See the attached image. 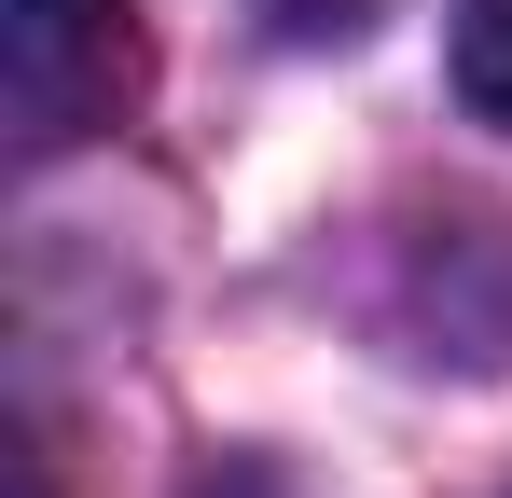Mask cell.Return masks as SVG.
<instances>
[{"mask_svg": "<svg viewBox=\"0 0 512 498\" xmlns=\"http://www.w3.org/2000/svg\"><path fill=\"white\" fill-rule=\"evenodd\" d=\"M0 97H14V153H70L97 125H125L139 97V14L125 0H0Z\"/></svg>", "mask_w": 512, "mask_h": 498, "instance_id": "6da1fadb", "label": "cell"}, {"mask_svg": "<svg viewBox=\"0 0 512 498\" xmlns=\"http://www.w3.org/2000/svg\"><path fill=\"white\" fill-rule=\"evenodd\" d=\"M457 97L512 139V0H471L457 14Z\"/></svg>", "mask_w": 512, "mask_h": 498, "instance_id": "7a4b0ae2", "label": "cell"}, {"mask_svg": "<svg viewBox=\"0 0 512 498\" xmlns=\"http://www.w3.org/2000/svg\"><path fill=\"white\" fill-rule=\"evenodd\" d=\"M263 14H277L291 42H346V28H374L388 0H263Z\"/></svg>", "mask_w": 512, "mask_h": 498, "instance_id": "3957f363", "label": "cell"}]
</instances>
